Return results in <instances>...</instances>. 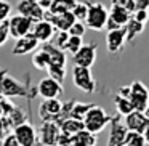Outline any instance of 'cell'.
Masks as SVG:
<instances>
[{
	"label": "cell",
	"instance_id": "cell-1",
	"mask_svg": "<svg viewBox=\"0 0 149 146\" xmlns=\"http://www.w3.org/2000/svg\"><path fill=\"white\" fill-rule=\"evenodd\" d=\"M88 13H87V20H85V26L91 31H100L106 29V23H107V16H109V10L106 8V5H103L98 0H88Z\"/></svg>",
	"mask_w": 149,
	"mask_h": 146
},
{
	"label": "cell",
	"instance_id": "cell-11",
	"mask_svg": "<svg viewBox=\"0 0 149 146\" xmlns=\"http://www.w3.org/2000/svg\"><path fill=\"white\" fill-rule=\"evenodd\" d=\"M127 43V34L125 29L120 27V29H114V31H107L106 34V48L109 53L116 55V53H120L123 50Z\"/></svg>",
	"mask_w": 149,
	"mask_h": 146
},
{
	"label": "cell",
	"instance_id": "cell-33",
	"mask_svg": "<svg viewBox=\"0 0 149 146\" xmlns=\"http://www.w3.org/2000/svg\"><path fill=\"white\" fill-rule=\"evenodd\" d=\"M69 36H74V37H82L84 39L85 32H87V26H85V23H80V21H75L74 24H72V27L68 31Z\"/></svg>",
	"mask_w": 149,
	"mask_h": 146
},
{
	"label": "cell",
	"instance_id": "cell-18",
	"mask_svg": "<svg viewBox=\"0 0 149 146\" xmlns=\"http://www.w3.org/2000/svg\"><path fill=\"white\" fill-rule=\"evenodd\" d=\"M42 50H45L47 55H48L50 58V66H59V68H66V61H68V58H66V52H63V50H59L58 47H55L53 43H42V47H40ZM48 66V68H50Z\"/></svg>",
	"mask_w": 149,
	"mask_h": 146
},
{
	"label": "cell",
	"instance_id": "cell-43",
	"mask_svg": "<svg viewBox=\"0 0 149 146\" xmlns=\"http://www.w3.org/2000/svg\"><path fill=\"white\" fill-rule=\"evenodd\" d=\"M0 114H2V108H0Z\"/></svg>",
	"mask_w": 149,
	"mask_h": 146
},
{
	"label": "cell",
	"instance_id": "cell-28",
	"mask_svg": "<svg viewBox=\"0 0 149 146\" xmlns=\"http://www.w3.org/2000/svg\"><path fill=\"white\" fill-rule=\"evenodd\" d=\"M84 45V39L82 37H74V36H69V40L66 43V48L64 52L71 53V55H75V53L80 50V47Z\"/></svg>",
	"mask_w": 149,
	"mask_h": 146
},
{
	"label": "cell",
	"instance_id": "cell-39",
	"mask_svg": "<svg viewBox=\"0 0 149 146\" xmlns=\"http://www.w3.org/2000/svg\"><path fill=\"white\" fill-rule=\"evenodd\" d=\"M37 2H39V7L42 8V10H48L50 8V5H52V2L53 0H37Z\"/></svg>",
	"mask_w": 149,
	"mask_h": 146
},
{
	"label": "cell",
	"instance_id": "cell-31",
	"mask_svg": "<svg viewBox=\"0 0 149 146\" xmlns=\"http://www.w3.org/2000/svg\"><path fill=\"white\" fill-rule=\"evenodd\" d=\"M11 3L8 0H0V24L7 23L11 16Z\"/></svg>",
	"mask_w": 149,
	"mask_h": 146
},
{
	"label": "cell",
	"instance_id": "cell-7",
	"mask_svg": "<svg viewBox=\"0 0 149 146\" xmlns=\"http://www.w3.org/2000/svg\"><path fill=\"white\" fill-rule=\"evenodd\" d=\"M130 16H132V13H128L123 7L111 5L109 16H107V23H106V29L107 31H114V29L125 27V24L128 23Z\"/></svg>",
	"mask_w": 149,
	"mask_h": 146
},
{
	"label": "cell",
	"instance_id": "cell-6",
	"mask_svg": "<svg viewBox=\"0 0 149 146\" xmlns=\"http://www.w3.org/2000/svg\"><path fill=\"white\" fill-rule=\"evenodd\" d=\"M96 56H98V45L95 42L91 43H84L80 47L75 55H72L74 59V66H80V68H88L91 69V66L96 63Z\"/></svg>",
	"mask_w": 149,
	"mask_h": 146
},
{
	"label": "cell",
	"instance_id": "cell-41",
	"mask_svg": "<svg viewBox=\"0 0 149 146\" xmlns=\"http://www.w3.org/2000/svg\"><path fill=\"white\" fill-rule=\"evenodd\" d=\"M144 114H146V117H148V119H149V106H148V109L144 111Z\"/></svg>",
	"mask_w": 149,
	"mask_h": 146
},
{
	"label": "cell",
	"instance_id": "cell-25",
	"mask_svg": "<svg viewBox=\"0 0 149 146\" xmlns=\"http://www.w3.org/2000/svg\"><path fill=\"white\" fill-rule=\"evenodd\" d=\"M114 101H116V109H117V114H119V116L125 117V116H128L130 112H133V111H135V108H133L132 103H130L128 98L120 96V95H116Z\"/></svg>",
	"mask_w": 149,
	"mask_h": 146
},
{
	"label": "cell",
	"instance_id": "cell-14",
	"mask_svg": "<svg viewBox=\"0 0 149 146\" xmlns=\"http://www.w3.org/2000/svg\"><path fill=\"white\" fill-rule=\"evenodd\" d=\"M128 130L125 129L123 122L120 119H111L109 120V138L107 146H123L125 136Z\"/></svg>",
	"mask_w": 149,
	"mask_h": 146
},
{
	"label": "cell",
	"instance_id": "cell-5",
	"mask_svg": "<svg viewBox=\"0 0 149 146\" xmlns=\"http://www.w3.org/2000/svg\"><path fill=\"white\" fill-rule=\"evenodd\" d=\"M7 24H8L10 37H15V39H21V37L31 34L32 32V27H34V21L26 18V16H21V15L10 16Z\"/></svg>",
	"mask_w": 149,
	"mask_h": 146
},
{
	"label": "cell",
	"instance_id": "cell-23",
	"mask_svg": "<svg viewBox=\"0 0 149 146\" xmlns=\"http://www.w3.org/2000/svg\"><path fill=\"white\" fill-rule=\"evenodd\" d=\"M71 146H96V135L87 130H82L80 133L72 136Z\"/></svg>",
	"mask_w": 149,
	"mask_h": 146
},
{
	"label": "cell",
	"instance_id": "cell-30",
	"mask_svg": "<svg viewBox=\"0 0 149 146\" xmlns=\"http://www.w3.org/2000/svg\"><path fill=\"white\" fill-rule=\"evenodd\" d=\"M47 72H48V77H52V79H55V80H58L59 84H63V82H64L66 68H59V66H50V68L47 69Z\"/></svg>",
	"mask_w": 149,
	"mask_h": 146
},
{
	"label": "cell",
	"instance_id": "cell-26",
	"mask_svg": "<svg viewBox=\"0 0 149 146\" xmlns=\"http://www.w3.org/2000/svg\"><path fill=\"white\" fill-rule=\"evenodd\" d=\"M91 106H93V104H90V103H74L72 111H71V117H72V119H77V120H82V122H84L85 114L88 112V109H90Z\"/></svg>",
	"mask_w": 149,
	"mask_h": 146
},
{
	"label": "cell",
	"instance_id": "cell-35",
	"mask_svg": "<svg viewBox=\"0 0 149 146\" xmlns=\"http://www.w3.org/2000/svg\"><path fill=\"white\" fill-rule=\"evenodd\" d=\"M132 16L135 18L138 23H141L146 26V23L149 21V10H135L132 13Z\"/></svg>",
	"mask_w": 149,
	"mask_h": 146
},
{
	"label": "cell",
	"instance_id": "cell-36",
	"mask_svg": "<svg viewBox=\"0 0 149 146\" xmlns=\"http://www.w3.org/2000/svg\"><path fill=\"white\" fill-rule=\"evenodd\" d=\"M10 39V32H8V24L2 23L0 24V47H3Z\"/></svg>",
	"mask_w": 149,
	"mask_h": 146
},
{
	"label": "cell",
	"instance_id": "cell-19",
	"mask_svg": "<svg viewBox=\"0 0 149 146\" xmlns=\"http://www.w3.org/2000/svg\"><path fill=\"white\" fill-rule=\"evenodd\" d=\"M125 34H127V42L128 43H133L136 40V37L141 36L143 32H144V24L138 23V21L135 20L133 16H130L128 23L125 24Z\"/></svg>",
	"mask_w": 149,
	"mask_h": 146
},
{
	"label": "cell",
	"instance_id": "cell-13",
	"mask_svg": "<svg viewBox=\"0 0 149 146\" xmlns=\"http://www.w3.org/2000/svg\"><path fill=\"white\" fill-rule=\"evenodd\" d=\"M39 40L32 36V32L27 34V36L21 37V39H16L13 48H11V53L16 56H23V55H29V53H34L39 50Z\"/></svg>",
	"mask_w": 149,
	"mask_h": 146
},
{
	"label": "cell",
	"instance_id": "cell-15",
	"mask_svg": "<svg viewBox=\"0 0 149 146\" xmlns=\"http://www.w3.org/2000/svg\"><path fill=\"white\" fill-rule=\"evenodd\" d=\"M55 27H53L52 23H48V21L42 20V21H37V23H34V27H32V36L36 37L37 40H39V43L42 45V43H48L50 40L55 37Z\"/></svg>",
	"mask_w": 149,
	"mask_h": 146
},
{
	"label": "cell",
	"instance_id": "cell-17",
	"mask_svg": "<svg viewBox=\"0 0 149 146\" xmlns=\"http://www.w3.org/2000/svg\"><path fill=\"white\" fill-rule=\"evenodd\" d=\"M61 109H63V103L58 100V98H56V100H45L42 104H40L39 114L42 116L43 122H47V120H52V119L59 117Z\"/></svg>",
	"mask_w": 149,
	"mask_h": 146
},
{
	"label": "cell",
	"instance_id": "cell-16",
	"mask_svg": "<svg viewBox=\"0 0 149 146\" xmlns=\"http://www.w3.org/2000/svg\"><path fill=\"white\" fill-rule=\"evenodd\" d=\"M59 135H61V132H59V127H58L56 122L47 120V122L42 124V129H40V140H42V143L45 146H56Z\"/></svg>",
	"mask_w": 149,
	"mask_h": 146
},
{
	"label": "cell",
	"instance_id": "cell-40",
	"mask_svg": "<svg viewBox=\"0 0 149 146\" xmlns=\"http://www.w3.org/2000/svg\"><path fill=\"white\" fill-rule=\"evenodd\" d=\"M143 138H144V143H146V145H149V125L146 127V130L143 132Z\"/></svg>",
	"mask_w": 149,
	"mask_h": 146
},
{
	"label": "cell",
	"instance_id": "cell-24",
	"mask_svg": "<svg viewBox=\"0 0 149 146\" xmlns=\"http://www.w3.org/2000/svg\"><path fill=\"white\" fill-rule=\"evenodd\" d=\"M32 64L36 69H39V71H47L50 66V58L48 55H47L45 50H37V52H34L32 55Z\"/></svg>",
	"mask_w": 149,
	"mask_h": 146
},
{
	"label": "cell",
	"instance_id": "cell-37",
	"mask_svg": "<svg viewBox=\"0 0 149 146\" xmlns=\"http://www.w3.org/2000/svg\"><path fill=\"white\" fill-rule=\"evenodd\" d=\"M135 10H149V0H135Z\"/></svg>",
	"mask_w": 149,
	"mask_h": 146
},
{
	"label": "cell",
	"instance_id": "cell-20",
	"mask_svg": "<svg viewBox=\"0 0 149 146\" xmlns=\"http://www.w3.org/2000/svg\"><path fill=\"white\" fill-rule=\"evenodd\" d=\"M0 90H2V93L8 95V96H11V95H23L21 93L23 87L10 75H3L0 79Z\"/></svg>",
	"mask_w": 149,
	"mask_h": 146
},
{
	"label": "cell",
	"instance_id": "cell-3",
	"mask_svg": "<svg viewBox=\"0 0 149 146\" xmlns=\"http://www.w3.org/2000/svg\"><path fill=\"white\" fill-rule=\"evenodd\" d=\"M72 84L84 93H95L96 92V80H95L91 69L74 66L72 68Z\"/></svg>",
	"mask_w": 149,
	"mask_h": 146
},
{
	"label": "cell",
	"instance_id": "cell-29",
	"mask_svg": "<svg viewBox=\"0 0 149 146\" xmlns=\"http://www.w3.org/2000/svg\"><path fill=\"white\" fill-rule=\"evenodd\" d=\"M144 145V138H143L141 133L136 132H127L125 141H123V146H143Z\"/></svg>",
	"mask_w": 149,
	"mask_h": 146
},
{
	"label": "cell",
	"instance_id": "cell-32",
	"mask_svg": "<svg viewBox=\"0 0 149 146\" xmlns=\"http://www.w3.org/2000/svg\"><path fill=\"white\" fill-rule=\"evenodd\" d=\"M53 39H55V40H53V45L58 47L59 50H63V52H64L66 43H68V40H69V32H59V31H56Z\"/></svg>",
	"mask_w": 149,
	"mask_h": 146
},
{
	"label": "cell",
	"instance_id": "cell-4",
	"mask_svg": "<svg viewBox=\"0 0 149 146\" xmlns=\"http://www.w3.org/2000/svg\"><path fill=\"white\" fill-rule=\"evenodd\" d=\"M128 87H130V95H128L130 103L133 104L135 111L144 112L149 106V90H148V87L139 80L132 82Z\"/></svg>",
	"mask_w": 149,
	"mask_h": 146
},
{
	"label": "cell",
	"instance_id": "cell-42",
	"mask_svg": "<svg viewBox=\"0 0 149 146\" xmlns=\"http://www.w3.org/2000/svg\"><path fill=\"white\" fill-rule=\"evenodd\" d=\"M143 146H149V145H146V143H144V145H143Z\"/></svg>",
	"mask_w": 149,
	"mask_h": 146
},
{
	"label": "cell",
	"instance_id": "cell-9",
	"mask_svg": "<svg viewBox=\"0 0 149 146\" xmlns=\"http://www.w3.org/2000/svg\"><path fill=\"white\" fill-rule=\"evenodd\" d=\"M37 92H39V95L43 100H56L63 93V84H59L58 80L47 75V77H43L39 82Z\"/></svg>",
	"mask_w": 149,
	"mask_h": 146
},
{
	"label": "cell",
	"instance_id": "cell-12",
	"mask_svg": "<svg viewBox=\"0 0 149 146\" xmlns=\"http://www.w3.org/2000/svg\"><path fill=\"white\" fill-rule=\"evenodd\" d=\"M123 125L128 132H136V133H141L146 130V127L149 125V119L146 117L144 112H139V111H133L130 112L128 116L123 117Z\"/></svg>",
	"mask_w": 149,
	"mask_h": 146
},
{
	"label": "cell",
	"instance_id": "cell-21",
	"mask_svg": "<svg viewBox=\"0 0 149 146\" xmlns=\"http://www.w3.org/2000/svg\"><path fill=\"white\" fill-rule=\"evenodd\" d=\"M59 129H61V133H64V135L74 136V135H77V133H80L82 130H85V127H84V122H82V120L69 117V119L63 120Z\"/></svg>",
	"mask_w": 149,
	"mask_h": 146
},
{
	"label": "cell",
	"instance_id": "cell-38",
	"mask_svg": "<svg viewBox=\"0 0 149 146\" xmlns=\"http://www.w3.org/2000/svg\"><path fill=\"white\" fill-rule=\"evenodd\" d=\"M3 146H19V145H18L16 138H15L13 135H8L7 138H5V143H3Z\"/></svg>",
	"mask_w": 149,
	"mask_h": 146
},
{
	"label": "cell",
	"instance_id": "cell-22",
	"mask_svg": "<svg viewBox=\"0 0 149 146\" xmlns=\"http://www.w3.org/2000/svg\"><path fill=\"white\" fill-rule=\"evenodd\" d=\"M75 5H77V0H53L47 11H50L52 15H61L72 11Z\"/></svg>",
	"mask_w": 149,
	"mask_h": 146
},
{
	"label": "cell",
	"instance_id": "cell-34",
	"mask_svg": "<svg viewBox=\"0 0 149 146\" xmlns=\"http://www.w3.org/2000/svg\"><path fill=\"white\" fill-rule=\"evenodd\" d=\"M111 5L123 7L128 13H133V11H135V0H111Z\"/></svg>",
	"mask_w": 149,
	"mask_h": 146
},
{
	"label": "cell",
	"instance_id": "cell-8",
	"mask_svg": "<svg viewBox=\"0 0 149 146\" xmlns=\"http://www.w3.org/2000/svg\"><path fill=\"white\" fill-rule=\"evenodd\" d=\"M16 10H18V15L29 18L34 23L42 21L43 13H45V10H42V8L39 7V2H37V0H18Z\"/></svg>",
	"mask_w": 149,
	"mask_h": 146
},
{
	"label": "cell",
	"instance_id": "cell-27",
	"mask_svg": "<svg viewBox=\"0 0 149 146\" xmlns=\"http://www.w3.org/2000/svg\"><path fill=\"white\" fill-rule=\"evenodd\" d=\"M71 13L74 15L75 21L85 23V20H87V13H88V5H87V2H77V5L74 7V10H72Z\"/></svg>",
	"mask_w": 149,
	"mask_h": 146
},
{
	"label": "cell",
	"instance_id": "cell-10",
	"mask_svg": "<svg viewBox=\"0 0 149 146\" xmlns=\"http://www.w3.org/2000/svg\"><path fill=\"white\" fill-rule=\"evenodd\" d=\"M13 136L16 138L19 146H36V141H37L36 129L27 122H23V124L15 127Z\"/></svg>",
	"mask_w": 149,
	"mask_h": 146
},
{
	"label": "cell",
	"instance_id": "cell-2",
	"mask_svg": "<svg viewBox=\"0 0 149 146\" xmlns=\"http://www.w3.org/2000/svg\"><path fill=\"white\" fill-rule=\"evenodd\" d=\"M109 120L111 117L107 116V112L101 106H91L84 117V127L87 132L96 135L98 132H101L109 124Z\"/></svg>",
	"mask_w": 149,
	"mask_h": 146
}]
</instances>
